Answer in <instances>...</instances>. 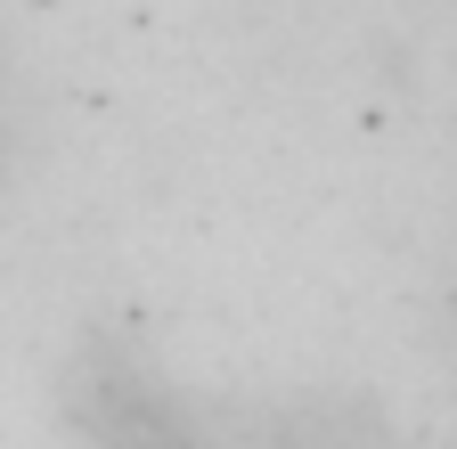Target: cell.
I'll return each instance as SVG.
<instances>
[{
    "instance_id": "6da1fadb",
    "label": "cell",
    "mask_w": 457,
    "mask_h": 449,
    "mask_svg": "<svg viewBox=\"0 0 457 449\" xmlns=\"http://www.w3.org/2000/svg\"><path fill=\"white\" fill-rule=\"evenodd\" d=\"M74 425L90 449H212L196 409L131 352H90L74 368Z\"/></svg>"
}]
</instances>
